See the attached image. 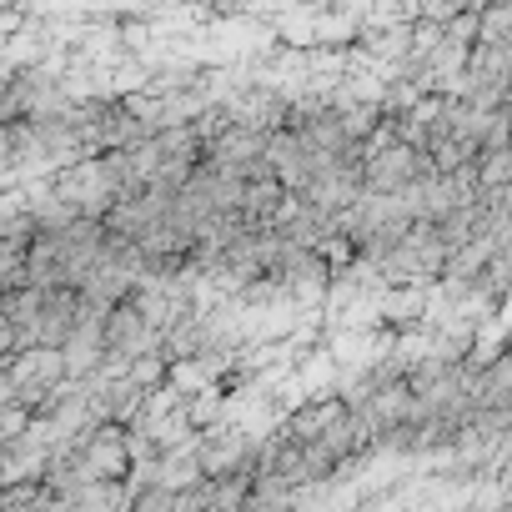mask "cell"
Segmentation results:
<instances>
[{
  "instance_id": "obj_6",
  "label": "cell",
  "mask_w": 512,
  "mask_h": 512,
  "mask_svg": "<svg viewBox=\"0 0 512 512\" xmlns=\"http://www.w3.org/2000/svg\"><path fill=\"white\" fill-rule=\"evenodd\" d=\"M126 377H131L141 392H156V387L171 377V362H166L161 352H146V357H136V362L126 367Z\"/></svg>"
},
{
  "instance_id": "obj_7",
  "label": "cell",
  "mask_w": 512,
  "mask_h": 512,
  "mask_svg": "<svg viewBox=\"0 0 512 512\" xmlns=\"http://www.w3.org/2000/svg\"><path fill=\"white\" fill-rule=\"evenodd\" d=\"M26 427H31V412H21L16 402L0 407V447H16L26 437Z\"/></svg>"
},
{
  "instance_id": "obj_5",
  "label": "cell",
  "mask_w": 512,
  "mask_h": 512,
  "mask_svg": "<svg viewBox=\"0 0 512 512\" xmlns=\"http://www.w3.org/2000/svg\"><path fill=\"white\" fill-rule=\"evenodd\" d=\"M267 166L287 191H302L312 176V151L302 146L297 131H277V136H267Z\"/></svg>"
},
{
  "instance_id": "obj_4",
  "label": "cell",
  "mask_w": 512,
  "mask_h": 512,
  "mask_svg": "<svg viewBox=\"0 0 512 512\" xmlns=\"http://www.w3.org/2000/svg\"><path fill=\"white\" fill-rule=\"evenodd\" d=\"M372 302H377V322H392V327L412 332V327L427 322V312H432V287H422V282H397V287L377 292Z\"/></svg>"
},
{
  "instance_id": "obj_1",
  "label": "cell",
  "mask_w": 512,
  "mask_h": 512,
  "mask_svg": "<svg viewBox=\"0 0 512 512\" xmlns=\"http://www.w3.org/2000/svg\"><path fill=\"white\" fill-rule=\"evenodd\" d=\"M427 176H437L432 156H427V151H412V146H402V141H392V146L362 156V181H367L372 196H407V191H412L417 181H427Z\"/></svg>"
},
{
  "instance_id": "obj_3",
  "label": "cell",
  "mask_w": 512,
  "mask_h": 512,
  "mask_svg": "<svg viewBox=\"0 0 512 512\" xmlns=\"http://www.w3.org/2000/svg\"><path fill=\"white\" fill-rule=\"evenodd\" d=\"M76 322H81V292H76V287L46 292V302H41V317H36V332H31V347L66 352V342L76 337Z\"/></svg>"
},
{
  "instance_id": "obj_2",
  "label": "cell",
  "mask_w": 512,
  "mask_h": 512,
  "mask_svg": "<svg viewBox=\"0 0 512 512\" xmlns=\"http://www.w3.org/2000/svg\"><path fill=\"white\" fill-rule=\"evenodd\" d=\"M206 166L221 171V176H231V181H241V186L246 181H267L272 176V166H267V136L231 126L221 141L206 146Z\"/></svg>"
}]
</instances>
